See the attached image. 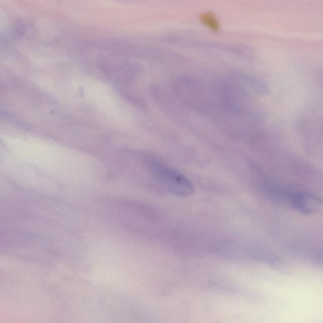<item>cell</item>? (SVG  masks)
Masks as SVG:
<instances>
[{
  "label": "cell",
  "mask_w": 323,
  "mask_h": 323,
  "mask_svg": "<svg viewBox=\"0 0 323 323\" xmlns=\"http://www.w3.org/2000/svg\"><path fill=\"white\" fill-rule=\"evenodd\" d=\"M150 172L171 193L181 197L192 195L194 188L191 181L178 171L156 160L149 165Z\"/></svg>",
  "instance_id": "cell-1"
},
{
  "label": "cell",
  "mask_w": 323,
  "mask_h": 323,
  "mask_svg": "<svg viewBox=\"0 0 323 323\" xmlns=\"http://www.w3.org/2000/svg\"><path fill=\"white\" fill-rule=\"evenodd\" d=\"M290 200L295 208L307 214L317 212L322 204L320 198L309 192H294L291 195Z\"/></svg>",
  "instance_id": "cell-2"
},
{
  "label": "cell",
  "mask_w": 323,
  "mask_h": 323,
  "mask_svg": "<svg viewBox=\"0 0 323 323\" xmlns=\"http://www.w3.org/2000/svg\"><path fill=\"white\" fill-rule=\"evenodd\" d=\"M201 20L206 26L213 31H219L220 25L217 19L211 13H205L201 16Z\"/></svg>",
  "instance_id": "cell-3"
},
{
  "label": "cell",
  "mask_w": 323,
  "mask_h": 323,
  "mask_svg": "<svg viewBox=\"0 0 323 323\" xmlns=\"http://www.w3.org/2000/svg\"><path fill=\"white\" fill-rule=\"evenodd\" d=\"M8 148L6 143L1 138H0V157L5 155L7 151Z\"/></svg>",
  "instance_id": "cell-4"
}]
</instances>
